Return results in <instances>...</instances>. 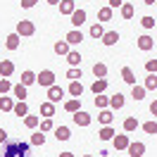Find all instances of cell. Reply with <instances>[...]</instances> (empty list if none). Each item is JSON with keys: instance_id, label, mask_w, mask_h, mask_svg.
<instances>
[{"instance_id": "1", "label": "cell", "mask_w": 157, "mask_h": 157, "mask_svg": "<svg viewBox=\"0 0 157 157\" xmlns=\"http://www.w3.org/2000/svg\"><path fill=\"white\" fill-rule=\"evenodd\" d=\"M2 157H31V143L7 140V143H5V150H2Z\"/></svg>"}, {"instance_id": "2", "label": "cell", "mask_w": 157, "mask_h": 157, "mask_svg": "<svg viewBox=\"0 0 157 157\" xmlns=\"http://www.w3.org/2000/svg\"><path fill=\"white\" fill-rule=\"evenodd\" d=\"M36 83H38V86H43V88L55 86V71H52V69H43L40 74H36Z\"/></svg>"}, {"instance_id": "3", "label": "cell", "mask_w": 157, "mask_h": 157, "mask_svg": "<svg viewBox=\"0 0 157 157\" xmlns=\"http://www.w3.org/2000/svg\"><path fill=\"white\" fill-rule=\"evenodd\" d=\"M17 33H19V36H33V33H36V26H33V21H29V19L17 21Z\"/></svg>"}, {"instance_id": "4", "label": "cell", "mask_w": 157, "mask_h": 157, "mask_svg": "<svg viewBox=\"0 0 157 157\" xmlns=\"http://www.w3.org/2000/svg\"><path fill=\"white\" fill-rule=\"evenodd\" d=\"M136 45L143 50V52H147V50L155 48V38H152V36H147V33H143V36H138V38H136Z\"/></svg>"}, {"instance_id": "5", "label": "cell", "mask_w": 157, "mask_h": 157, "mask_svg": "<svg viewBox=\"0 0 157 157\" xmlns=\"http://www.w3.org/2000/svg\"><path fill=\"white\" fill-rule=\"evenodd\" d=\"M71 121H74L76 126H90V114L83 112V109H78V112L71 114Z\"/></svg>"}, {"instance_id": "6", "label": "cell", "mask_w": 157, "mask_h": 157, "mask_svg": "<svg viewBox=\"0 0 157 157\" xmlns=\"http://www.w3.org/2000/svg\"><path fill=\"white\" fill-rule=\"evenodd\" d=\"M128 157H143L145 155V143H140V140H133V143H128Z\"/></svg>"}, {"instance_id": "7", "label": "cell", "mask_w": 157, "mask_h": 157, "mask_svg": "<svg viewBox=\"0 0 157 157\" xmlns=\"http://www.w3.org/2000/svg\"><path fill=\"white\" fill-rule=\"evenodd\" d=\"M64 93H67V90L59 88V86H50L48 88V100L50 102H59V100L64 98Z\"/></svg>"}, {"instance_id": "8", "label": "cell", "mask_w": 157, "mask_h": 157, "mask_svg": "<svg viewBox=\"0 0 157 157\" xmlns=\"http://www.w3.org/2000/svg\"><path fill=\"white\" fill-rule=\"evenodd\" d=\"M69 21H71V26H74V29H78V26L86 21V10H78V7H76V10H74V14L69 17Z\"/></svg>"}, {"instance_id": "9", "label": "cell", "mask_w": 157, "mask_h": 157, "mask_svg": "<svg viewBox=\"0 0 157 157\" xmlns=\"http://www.w3.org/2000/svg\"><path fill=\"white\" fill-rule=\"evenodd\" d=\"M74 10H76V2H74V0H62V2H59V14L71 17V14H74Z\"/></svg>"}, {"instance_id": "10", "label": "cell", "mask_w": 157, "mask_h": 157, "mask_svg": "<svg viewBox=\"0 0 157 157\" xmlns=\"http://www.w3.org/2000/svg\"><path fill=\"white\" fill-rule=\"evenodd\" d=\"M128 143H131V138H128L126 133H119V136H114V138H112V145L117 147V150H126V147H128Z\"/></svg>"}, {"instance_id": "11", "label": "cell", "mask_w": 157, "mask_h": 157, "mask_svg": "<svg viewBox=\"0 0 157 157\" xmlns=\"http://www.w3.org/2000/svg\"><path fill=\"white\" fill-rule=\"evenodd\" d=\"M12 74H14V62H12V59H2V62H0V76L7 78V76H12Z\"/></svg>"}, {"instance_id": "12", "label": "cell", "mask_w": 157, "mask_h": 157, "mask_svg": "<svg viewBox=\"0 0 157 157\" xmlns=\"http://www.w3.org/2000/svg\"><path fill=\"white\" fill-rule=\"evenodd\" d=\"M40 114H43V119H52L55 117V102H50V100L40 102Z\"/></svg>"}, {"instance_id": "13", "label": "cell", "mask_w": 157, "mask_h": 157, "mask_svg": "<svg viewBox=\"0 0 157 157\" xmlns=\"http://www.w3.org/2000/svg\"><path fill=\"white\" fill-rule=\"evenodd\" d=\"M64 40H67L69 45H78V43L83 40V33H81L78 29H71V31L67 33V36H64Z\"/></svg>"}, {"instance_id": "14", "label": "cell", "mask_w": 157, "mask_h": 157, "mask_svg": "<svg viewBox=\"0 0 157 157\" xmlns=\"http://www.w3.org/2000/svg\"><path fill=\"white\" fill-rule=\"evenodd\" d=\"M90 90H93V95L105 93V90H107V78H95V81L90 83Z\"/></svg>"}, {"instance_id": "15", "label": "cell", "mask_w": 157, "mask_h": 157, "mask_svg": "<svg viewBox=\"0 0 157 157\" xmlns=\"http://www.w3.org/2000/svg\"><path fill=\"white\" fill-rule=\"evenodd\" d=\"M102 45H117V40H119V31H105V36H102Z\"/></svg>"}, {"instance_id": "16", "label": "cell", "mask_w": 157, "mask_h": 157, "mask_svg": "<svg viewBox=\"0 0 157 157\" xmlns=\"http://www.w3.org/2000/svg\"><path fill=\"white\" fill-rule=\"evenodd\" d=\"M19 43H21V36L14 31V33H10L7 38H5V45H7V50H17L19 48Z\"/></svg>"}, {"instance_id": "17", "label": "cell", "mask_w": 157, "mask_h": 157, "mask_svg": "<svg viewBox=\"0 0 157 157\" xmlns=\"http://www.w3.org/2000/svg\"><path fill=\"white\" fill-rule=\"evenodd\" d=\"M69 95L71 98H81L83 95V83L81 81H69Z\"/></svg>"}, {"instance_id": "18", "label": "cell", "mask_w": 157, "mask_h": 157, "mask_svg": "<svg viewBox=\"0 0 157 157\" xmlns=\"http://www.w3.org/2000/svg\"><path fill=\"white\" fill-rule=\"evenodd\" d=\"M121 81H126L128 86H136V74L131 67H121Z\"/></svg>"}, {"instance_id": "19", "label": "cell", "mask_w": 157, "mask_h": 157, "mask_svg": "<svg viewBox=\"0 0 157 157\" xmlns=\"http://www.w3.org/2000/svg\"><path fill=\"white\" fill-rule=\"evenodd\" d=\"M124 102H126V98H124L121 93H114V95L109 98V109H121Z\"/></svg>"}, {"instance_id": "20", "label": "cell", "mask_w": 157, "mask_h": 157, "mask_svg": "<svg viewBox=\"0 0 157 157\" xmlns=\"http://www.w3.org/2000/svg\"><path fill=\"white\" fill-rule=\"evenodd\" d=\"M64 109H67L69 114L78 112V109H81V98H69L67 102H64Z\"/></svg>"}, {"instance_id": "21", "label": "cell", "mask_w": 157, "mask_h": 157, "mask_svg": "<svg viewBox=\"0 0 157 157\" xmlns=\"http://www.w3.org/2000/svg\"><path fill=\"white\" fill-rule=\"evenodd\" d=\"M93 76L95 78H105L107 76V64H105V62H95V64H93Z\"/></svg>"}, {"instance_id": "22", "label": "cell", "mask_w": 157, "mask_h": 157, "mask_svg": "<svg viewBox=\"0 0 157 157\" xmlns=\"http://www.w3.org/2000/svg\"><path fill=\"white\" fill-rule=\"evenodd\" d=\"M12 112H14L17 117H26V114H29V105H26L24 100H17V102H14V109H12Z\"/></svg>"}, {"instance_id": "23", "label": "cell", "mask_w": 157, "mask_h": 157, "mask_svg": "<svg viewBox=\"0 0 157 157\" xmlns=\"http://www.w3.org/2000/svg\"><path fill=\"white\" fill-rule=\"evenodd\" d=\"M114 136H117V133H114V128H112V126H102L98 131V138H100V140H112Z\"/></svg>"}, {"instance_id": "24", "label": "cell", "mask_w": 157, "mask_h": 157, "mask_svg": "<svg viewBox=\"0 0 157 157\" xmlns=\"http://www.w3.org/2000/svg\"><path fill=\"white\" fill-rule=\"evenodd\" d=\"M21 83H24L26 88H29V86H33V83H36V74H33V71H29V69H24V71H21Z\"/></svg>"}, {"instance_id": "25", "label": "cell", "mask_w": 157, "mask_h": 157, "mask_svg": "<svg viewBox=\"0 0 157 157\" xmlns=\"http://www.w3.org/2000/svg\"><path fill=\"white\" fill-rule=\"evenodd\" d=\"M138 126H140V124H138L136 117H126L124 119V133H131V131H136Z\"/></svg>"}, {"instance_id": "26", "label": "cell", "mask_w": 157, "mask_h": 157, "mask_svg": "<svg viewBox=\"0 0 157 157\" xmlns=\"http://www.w3.org/2000/svg\"><path fill=\"white\" fill-rule=\"evenodd\" d=\"M98 119H100V124H102V126H109V124H112V109H100V114H98Z\"/></svg>"}, {"instance_id": "27", "label": "cell", "mask_w": 157, "mask_h": 157, "mask_svg": "<svg viewBox=\"0 0 157 157\" xmlns=\"http://www.w3.org/2000/svg\"><path fill=\"white\" fill-rule=\"evenodd\" d=\"M24 126H26V128L40 126V117H36V114H26V117H24Z\"/></svg>"}, {"instance_id": "28", "label": "cell", "mask_w": 157, "mask_h": 157, "mask_svg": "<svg viewBox=\"0 0 157 157\" xmlns=\"http://www.w3.org/2000/svg\"><path fill=\"white\" fill-rule=\"evenodd\" d=\"M55 138H57V140H69V138H71V131H69L67 126H57L55 128Z\"/></svg>"}, {"instance_id": "29", "label": "cell", "mask_w": 157, "mask_h": 157, "mask_svg": "<svg viewBox=\"0 0 157 157\" xmlns=\"http://www.w3.org/2000/svg\"><path fill=\"white\" fill-rule=\"evenodd\" d=\"M67 62H69V67H78V62H81V52L69 50V52H67Z\"/></svg>"}, {"instance_id": "30", "label": "cell", "mask_w": 157, "mask_h": 157, "mask_svg": "<svg viewBox=\"0 0 157 157\" xmlns=\"http://www.w3.org/2000/svg\"><path fill=\"white\" fill-rule=\"evenodd\" d=\"M69 50H71V45H69L67 40H57V43H55V52H57V55H64V57H67Z\"/></svg>"}, {"instance_id": "31", "label": "cell", "mask_w": 157, "mask_h": 157, "mask_svg": "<svg viewBox=\"0 0 157 157\" xmlns=\"http://www.w3.org/2000/svg\"><path fill=\"white\" fill-rule=\"evenodd\" d=\"M0 109H2V112H12V109H14V100L0 95Z\"/></svg>"}, {"instance_id": "32", "label": "cell", "mask_w": 157, "mask_h": 157, "mask_svg": "<svg viewBox=\"0 0 157 157\" xmlns=\"http://www.w3.org/2000/svg\"><path fill=\"white\" fill-rule=\"evenodd\" d=\"M98 19L100 21H109V19H112V7H109V5H105V7H100V10H98Z\"/></svg>"}, {"instance_id": "33", "label": "cell", "mask_w": 157, "mask_h": 157, "mask_svg": "<svg viewBox=\"0 0 157 157\" xmlns=\"http://www.w3.org/2000/svg\"><path fill=\"white\" fill-rule=\"evenodd\" d=\"M88 33H90V38H102V36H105V29H102V24L98 21V24H93V26H90Z\"/></svg>"}, {"instance_id": "34", "label": "cell", "mask_w": 157, "mask_h": 157, "mask_svg": "<svg viewBox=\"0 0 157 157\" xmlns=\"http://www.w3.org/2000/svg\"><path fill=\"white\" fill-rule=\"evenodd\" d=\"M12 93H14L17 100H24L26 98V86H24V83H17V86H12Z\"/></svg>"}, {"instance_id": "35", "label": "cell", "mask_w": 157, "mask_h": 157, "mask_svg": "<svg viewBox=\"0 0 157 157\" xmlns=\"http://www.w3.org/2000/svg\"><path fill=\"white\" fill-rule=\"evenodd\" d=\"M131 98L133 100H143L145 98V86H131Z\"/></svg>"}, {"instance_id": "36", "label": "cell", "mask_w": 157, "mask_h": 157, "mask_svg": "<svg viewBox=\"0 0 157 157\" xmlns=\"http://www.w3.org/2000/svg\"><path fill=\"white\" fill-rule=\"evenodd\" d=\"M95 107H98V109H107L109 107V98H107V95H102V93L95 95Z\"/></svg>"}, {"instance_id": "37", "label": "cell", "mask_w": 157, "mask_h": 157, "mask_svg": "<svg viewBox=\"0 0 157 157\" xmlns=\"http://www.w3.org/2000/svg\"><path fill=\"white\" fill-rule=\"evenodd\" d=\"M143 131H145V133H150V136H157V121H155V119L145 121V124H143Z\"/></svg>"}, {"instance_id": "38", "label": "cell", "mask_w": 157, "mask_h": 157, "mask_svg": "<svg viewBox=\"0 0 157 157\" xmlns=\"http://www.w3.org/2000/svg\"><path fill=\"white\" fill-rule=\"evenodd\" d=\"M145 90H157V74H147V78H145Z\"/></svg>"}, {"instance_id": "39", "label": "cell", "mask_w": 157, "mask_h": 157, "mask_svg": "<svg viewBox=\"0 0 157 157\" xmlns=\"http://www.w3.org/2000/svg\"><path fill=\"white\" fill-rule=\"evenodd\" d=\"M121 17H124V19H131V17H133V5H131V2H124V5H121Z\"/></svg>"}, {"instance_id": "40", "label": "cell", "mask_w": 157, "mask_h": 157, "mask_svg": "<svg viewBox=\"0 0 157 157\" xmlns=\"http://www.w3.org/2000/svg\"><path fill=\"white\" fill-rule=\"evenodd\" d=\"M29 143H31V145H43V143H45V136H43V131H36V133L31 136Z\"/></svg>"}, {"instance_id": "41", "label": "cell", "mask_w": 157, "mask_h": 157, "mask_svg": "<svg viewBox=\"0 0 157 157\" xmlns=\"http://www.w3.org/2000/svg\"><path fill=\"white\" fill-rule=\"evenodd\" d=\"M140 26H143V29L145 31H150V29H155V17H143V19H140Z\"/></svg>"}, {"instance_id": "42", "label": "cell", "mask_w": 157, "mask_h": 157, "mask_svg": "<svg viewBox=\"0 0 157 157\" xmlns=\"http://www.w3.org/2000/svg\"><path fill=\"white\" fill-rule=\"evenodd\" d=\"M67 78H69V81H81V69H76V67H69V71H67Z\"/></svg>"}, {"instance_id": "43", "label": "cell", "mask_w": 157, "mask_h": 157, "mask_svg": "<svg viewBox=\"0 0 157 157\" xmlns=\"http://www.w3.org/2000/svg\"><path fill=\"white\" fill-rule=\"evenodd\" d=\"M10 90H12L10 78H0V95H5V93H10Z\"/></svg>"}, {"instance_id": "44", "label": "cell", "mask_w": 157, "mask_h": 157, "mask_svg": "<svg viewBox=\"0 0 157 157\" xmlns=\"http://www.w3.org/2000/svg\"><path fill=\"white\" fill-rule=\"evenodd\" d=\"M52 128H55L52 119H43V121H40V131H43V133H48V131H52Z\"/></svg>"}, {"instance_id": "45", "label": "cell", "mask_w": 157, "mask_h": 157, "mask_svg": "<svg viewBox=\"0 0 157 157\" xmlns=\"http://www.w3.org/2000/svg\"><path fill=\"white\" fill-rule=\"evenodd\" d=\"M145 71L147 74H157V59H147L145 62Z\"/></svg>"}, {"instance_id": "46", "label": "cell", "mask_w": 157, "mask_h": 157, "mask_svg": "<svg viewBox=\"0 0 157 157\" xmlns=\"http://www.w3.org/2000/svg\"><path fill=\"white\" fill-rule=\"evenodd\" d=\"M36 2H38V0H21V7H24V10H31Z\"/></svg>"}, {"instance_id": "47", "label": "cell", "mask_w": 157, "mask_h": 157, "mask_svg": "<svg viewBox=\"0 0 157 157\" xmlns=\"http://www.w3.org/2000/svg\"><path fill=\"white\" fill-rule=\"evenodd\" d=\"M5 143H7V131L0 128V145H5Z\"/></svg>"}, {"instance_id": "48", "label": "cell", "mask_w": 157, "mask_h": 157, "mask_svg": "<svg viewBox=\"0 0 157 157\" xmlns=\"http://www.w3.org/2000/svg\"><path fill=\"white\" fill-rule=\"evenodd\" d=\"M109 2V7H112V10H114V7H121V5H124V0H107Z\"/></svg>"}, {"instance_id": "49", "label": "cell", "mask_w": 157, "mask_h": 157, "mask_svg": "<svg viewBox=\"0 0 157 157\" xmlns=\"http://www.w3.org/2000/svg\"><path fill=\"white\" fill-rule=\"evenodd\" d=\"M150 112L157 117V100H152V102H150Z\"/></svg>"}, {"instance_id": "50", "label": "cell", "mask_w": 157, "mask_h": 157, "mask_svg": "<svg viewBox=\"0 0 157 157\" xmlns=\"http://www.w3.org/2000/svg\"><path fill=\"white\" fill-rule=\"evenodd\" d=\"M59 157H74V152H69V150H64V152H59Z\"/></svg>"}, {"instance_id": "51", "label": "cell", "mask_w": 157, "mask_h": 157, "mask_svg": "<svg viewBox=\"0 0 157 157\" xmlns=\"http://www.w3.org/2000/svg\"><path fill=\"white\" fill-rule=\"evenodd\" d=\"M45 2H48V5H59L62 0H45Z\"/></svg>"}, {"instance_id": "52", "label": "cell", "mask_w": 157, "mask_h": 157, "mask_svg": "<svg viewBox=\"0 0 157 157\" xmlns=\"http://www.w3.org/2000/svg\"><path fill=\"white\" fill-rule=\"evenodd\" d=\"M145 5H157V0H143Z\"/></svg>"}, {"instance_id": "53", "label": "cell", "mask_w": 157, "mask_h": 157, "mask_svg": "<svg viewBox=\"0 0 157 157\" xmlns=\"http://www.w3.org/2000/svg\"><path fill=\"white\" fill-rule=\"evenodd\" d=\"M83 157H93V155H83Z\"/></svg>"}, {"instance_id": "54", "label": "cell", "mask_w": 157, "mask_h": 157, "mask_svg": "<svg viewBox=\"0 0 157 157\" xmlns=\"http://www.w3.org/2000/svg\"><path fill=\"white\" fill-rule=\"evenodd\" d=\"M119 157H128V155H119Z\"/></svg>"}]
</instances>
